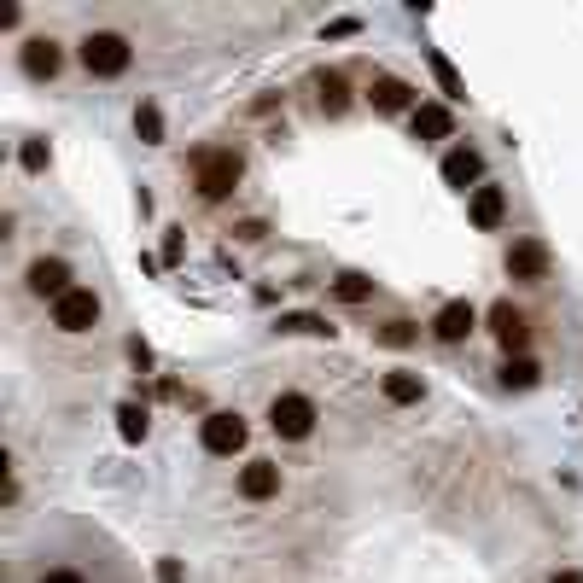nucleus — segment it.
I'll list each match as a JSON object with an SVG mask.
<instances>
[{
	"mask_svg": "<svg viewBox=\"0 0 583 583\" xmlns=\"http://www.w3.org/2000/svg\"><path fill=\"white\" fill-rule=\"evenodd\" d=\"M18 164H24L30 175H41L47 164H53V146H47V140H24V146H18Z\"/></svg>",
	"mask_w": 583,
	"mask_h": 583,
	"instance_id": "24",
	"label": "nucleus"
},
{
	"mask_svg": "<svg viewBox=\"0 0 583 583\" xmlns=\"http://www.w3.org/2000/svg\"><path fill=\"white\" fill-rule=\"evenodd\" d=\"M537 379H543V368H537L531 356H508V362H502V385H508V391H531Z\"/></svg>",
	"mask_w": 583,
	"mask_h": 583,
	"instance_id": "18",
	"label": "nucleus"
},
{
	"mask_svg": "<svg viewBox=\"0 0 583 583\" xmlns=\"http://www.w3.org/2000/svg\"><path fill=\"white\" fill-rule=\"evenodd\" d=\"M549 583H583V572H554Z\"/></svg>",
	"mask_w": 583,
	"mask_h": 583,
	"instance_id": "29",
	"label": "nucleus"
},
{
	"mask_svg": "<svg viewBox=\"0 0 583 583\" xmlns=\"http://www.w3.org/2000/svg\"><path fill=\"white\" fill-rule=\"evenodd\" d=\"M409 129H414V140H449L455 135V117H449V105H414L409 111Z\"/></svg>",
	"mask_w": 583,
	"mask_h": 583,
	"instance_id": "13",
	"label": "nucleus"
},
{
	"mask_svg": "<svg viewBox=\"0 0 583 583\" xmlns=\"http://www.w3.org/2000/svg\"><path fill=\"white\" fill-rule=\"evenodd\" d=\"M18 65H24L30 82H53V76L65 70V47H59L53 35H30V41L18 47Z\"/></svg>",
	"mask_w": 583,
	"mask_h": 583,
	"instance_id": "6",
	"label": "nucleus"
},
{
	"mask_svg": "<svg viewBox=\"0 0 583 583\" xmlns=\"http://www.w3.org/2000/svg\"><path fill=\"white\" fill-rule=\"evenodd\" d=\"M275 327L280 333H304V339H333V327H327L321 315H280Z\"/></svg>",
	"mask_w": 583,
	"mask_h": 583,
	"instance_id": "23",
	"label": "nucleus"
},
{
	"mask_svg": "<svg viewBox=\"0 0 583 583\" xmlns=\"http://www.w3.org/2000/svg\"><path fill=\"white\" fill-rule=\"evenodd\" d=\"M53 327H59V333H88V327H100V292L70 286L65 298L53 304Z\"/></svg>",
	"mask_w": 583,
	"mask_h": 583,
	"instance_id": "4",
	"label": "nucleus"
},
{
	"mask_svg": "<svg viewBox=\"0 0 583 583\" xmlns=\"http://www.w3.org/2000/svg\"><path fill=\"white\" fill-rule=\"evenodd\" d=\"M30 292L59 304V298L70 292V263H65V257H35V263H30Z\"/></svg>",
	"mask_w": 583,
	"mask_h": 583,
	"instance_id": "11",
	"label": "nucleus"
},
{
	"mask_svg": "<svg viewBox=\"0 0 583 583\" xmlns=\"http://www.w3.org/2000/svg\"><path fill=\"white\" fill-rule=\"evenodd\" d=\"M479 175H484V158L473 152V146H449L444 152V181L449 187H461V193H467V187H484Z\"/></svg>",
	"mask_w": 583,
	"mask_h": 583,
	"instance_id": "12",
	"label": "nucleus"
},
{
	"mask_svg": "<svg viewBox=\"0 0 583 583\" xmlns=\"http://www.w3.org/2000/svg\"><path fill=\"white\" fill-rule=\"evenodd\" d=\"M117 432H123V444H146V409L140 403H117Z\"/></svg>",
	"mask_w": 583,
	"mask_h": 583,
	"instance_id": "20",
	"label": "nucleus"
},
{
	"mask_svg": "<svg viewBox=\"0 0 583 583\" xmlns=\"http://www.w3.org/2000/svg\"><path fill=\"white\" fill-rule=\"evenodd\" d=\"M245 438H251V426H245L240 414H228V409L205 414V426H199V444H205L210 455H240Z\"/></svg>",
	"mask_w": 583,
	"mask_h": 583,
	"instance_id": "5",
	"label": "nucleus"
},
{
	"mask_svg": "<svg viewBox=\"0 0 583 583\" xmlns=\"http://www.w3.org/2000/svg\"><path fill=\"white\" fill-rule=\"evenodd\" d=\"M333 298H339V304H368V298H374V280L368 275H339L333 280Z\"/></svg>",
	"mask_w": 583,
	"mask_h": 583,
	"instance_id": "21",
	"label": "nucleus"
},
{
	"mask_svg": "<svg viewBox=\"0 0 583 583\" xmlns=\"http://www.w3.org/2000/svg\"><path fill=\"white\" fill-rule=\"evenodd\" d=\"M240 175H245V164H240L234 146H199V152H193V187H199L205 199H228V193L240 187Z\"/></svg>",
	"mask_w": 583,
	"mask_h": 583,
	"instance_id": "1",
	"label": "nucleus"
},
{
	"mask_svg": "<svg viewBox=\"0 0 583 583\" xmlns=\"http://www.w3.org/2000/svg\"><path fill=\"white\" fill-rule=\"evenodd\" d=\"M135 135L146 140V146H158V140H164V111H158L152 100L135 105Z\"/></svg>",
	"mask_w": 583,
	"mask_h": 583,
	"instance_id": "19",
	"label": "nucleus"
},
{
	"mask_svg": "<svg viewBox=\"0 0 583 583\" xmlns=\"http://www.w3.org/2000/svg\"><path fill=\"white\" fill-rule=\"evenodd\" d=\"M315 403L309 397H298V391H280L275 403H269V426H275V438H286V444H304L309 432H315Z\"/></svg>",
	"mask_w": 583,
	"mask_h": 583,
	"instance_id": "3",
	"label": "nucleus"
},
{
	"mask_svg": "<svg viewBox=\"0 0 583 583\" xmlns=\"http://www.w3.org/2000/svg\"><path fill=\"white\" fill-rule=\"evenodd\" d=\"M490 333H496V344H502L508 356H525V344H531V327H525V315H519L508 298L490 304Z\"/></svg>",
	"mask_w": 583,
	"mask_h": 583,
	"instance_id": "7",
	"label": "nucleus"
},
{
	"mask_svg": "<svg viewBox=\"0 0 583 583\" xmlns=\"http://www.w3.org/2000/svg\"><path fill=\"white\" fill-rule=\"evenodd\" d=\"M374 339H379V344H391V350H403V344H414L420 333H414V321H385Z\"/></svg>",
	"mask_w": 583,
	"mask_h": 583,
	"instance_id": "25",
	"label": "nucleus"
},
{
	"mask_svg": "<svg viewBox=\"0 0 583 583\" xmlns=\"http://www.w3.org/2000/svg\"><path fill=\"white\" fill-rule=\"evenodd\" d=\"M467 216H473V228H484V234H496L502 222H508V193L502 187H473V199H467Z\"/></svg>",
	"mask_w": 583,
	"mask_h": 583,
	"instance_id": "9",
	"label": "nucleus"
},
{
	"mask_svg": "<svg viewBox=\"0 0 583 583\" xmlns=\"http://www.w3.org/2000/svg\"><path fill=\"white\" fill-rule=\"evenodd\" d=\"M502 263H508V275H514V280H543L554 257H549V245H543V240H514Z\"/></svg>",
	"mask_w": 583,
	"mask_h": 583,
	"instance_id": "8",
	"label": "nucleus"
},
{
	"mask_svg": "<svg viewBox=\"0 0 583 583\" xmlns=\"http://www.w3.org/2000/svg\"><path fill=\"white\" fill-rule=\"evenodd\" d=\"M240 496L245 502H269V496H280V467L275 461H251V467H240Z\"/></svg>",
	"mask_w": 583,
	"mask_h": 583,
	"instance_id": "14",
	"label": "nucleus"
},
{
	"mask_svg": "<svg viewBox=\"0 0 583 583\" xmlns=\"http://www.w3.org/2000/svg\"><path fill=\"white\" fill-rule=\"evenodd\" d=\"M473 327H479V309L467 304V298H449V304L432 315V333H438L444 344H461Z\"/></svg>",
	"mask_w": 583,
	"mask_h": 583,
	"instance_id": "10",
	"label": "nucleus"
},
{
	"mask_svg": "<svg viewBox=\"0 0 583 583\" xmlns=\"http://www.w3.org/2000/svg\"><path fill=\"white\" fill-rule=\"evenodd\" d=\"M158 583H187V572H181V560H175V554L158 560Z\"/></svg>",
	"mask_w": 583,
	"mask_h": 583,
	"instance_id": "26",
	"label": "nucleus"
},
{
	"mask_svg": "<svg viewBox=\"0 0 583 583\" xmlns=\"http://www.w3.org/2000/svg\"><path fill=\"white\" fill-rule=\"evenodd\" d=\"M35 583H88L82 572H70V566H53V572H41Z\"/></svg>",
	"mask_w": 583,
	"mask_h": 583,
	"instance_id": "27",
	"label": "nucleus"
},
{
	"mask_svg": "<svg viewBox=\"0 0 583 583\" xmlns=\"http://www.w3.org/2000/svg\"><path fill=\"white\" fill-rule=\"evenodd\" d=\"M432 76H438V88H444V100H467V82H461V70L449 65L444 53H432Z\"/></svg>",
	"mask_w": 583,
	"mask_h": 583,
	"instance_id": "22",
	"label": "nucleus"
},
{
	"mask_svg": "<svg viewBox=\"0 0 583 583\" xmlns=\"http://www.w3.org/2000/svg\"><path fill=\"white\" fill-rule=\"evenodd\" d=\"M368 100H374V111H414V88L403 76H374Z\"/></svg>",
	"mask_w": 583,
	"mask_h": 583,
	"instance_id": "15",
	"label": "nucleus"
},
{
	"mask_svg": "<svg viewBox=\"0 0 583 583\" xmlns=\"http://www.w3.org/2000/svg\"><path fill=\"white\" fill-rule=\"evenodd\" d=\"M129 65H135L129 35H117V30H88L82 35V70H88V76H123Z\"/></svg>",
	"mask_w": 583,
	"mask_h": 583,
	"instance_id": "2",
	"label": "nucleus"
},
{
	"mask_svg": "<svg viewBox=\"0 0 583 583\" xmlns=\"http://www.w3.org/2000/svg\"><path fill=\"white\" fill-rule=\"evenodd\" d=\"M129 362H135V368H146V362H152V350H146V339H129Z\"/></svg>",
	"mask_w": 583,
	"mask_h": 583,
	"instance_id": "28",
	"label": "nucleus"
},
{
	"mask_svg": "<svg viewBox=\"0 0 583 583\" xmlns=\"http://www.w3.org/2000/svg\"><path fill=\"white\" fill-rule=\"evenodd\" d=\"M315 100H321L327 117H339L344 105H350V82H344L339 70H321V76H315Z\"/></svg>",
	"mask_w": 583,
	"mask_h": 583,
	"instance_id": "17",
	"label": "nucleus"
},
{
	"mask_svg": "<svg viewBox=\"0 0 583 583\" xmlns=\"http://www.w3.org/2000/svg\"><path fill=\"white\" fill-rule=\"evenodd\" d=\"M379 391H385V403L409 409V403H420V397H426V379H420V374H409V368H391V374L379 379Z\"/></svg>",
	"mask_w": 583,
	"mask_h": 583,
	"instance_id": "16",
	"label": "nucleus"
}]
</instances>
